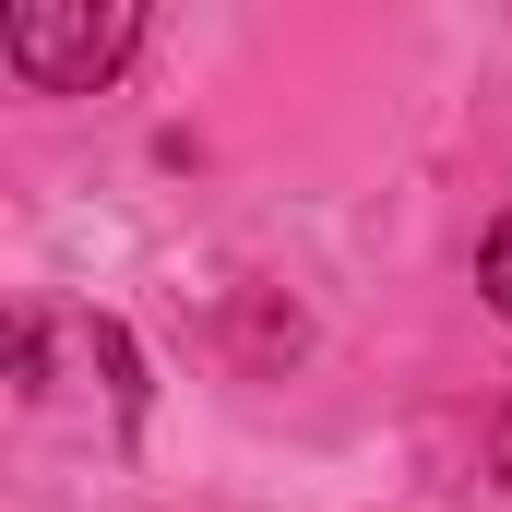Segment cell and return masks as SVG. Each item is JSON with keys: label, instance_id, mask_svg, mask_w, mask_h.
Here are the masks:
<instances>
[{"label": "cell", "instance_id": "cell-1", "mask_svg": "<svg viewBox=\"0 0 512 512\" xmlns=\"http://www.w3.org/2000/svg\"><path fill=\"white\" fill-rule=\"evenodd\" d=\"M0 36L36 96H96L143 48V0H0Z\"/></svg>", "mask_w": 512, "mask_h": 512}, {"label": "cell", "instance_id": "cell-2", "mask_svg": "<svg viewBox=\"0 0 512 512\" xmlns=\"http://www.w3.org/2000/svg\"><path fill=\"white\" fill-rule=\"evenodd\" d=\"M477 286H489V310L512 322V215L489 227V251H477Z\"/></svg>", "mask_w": 512, "mask_h": 512}, {"label": "cell", "instance_id": "cell-3", "mask_svg": "<svg viewBox=\"0 0 512 512\" xmlns=\"http://www.w3.org/2000/svg\"><path fill=\"white\" fill-rule=\"evenodd\" d=\"M501 477H512V405H501Z\"/></svg>", "mask_w": 512, "mask_h": 512}]
</instances>
